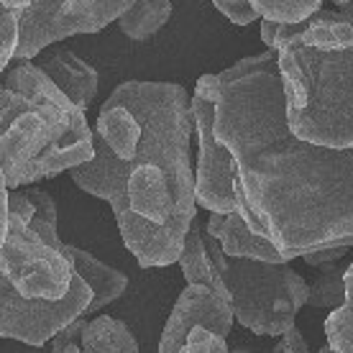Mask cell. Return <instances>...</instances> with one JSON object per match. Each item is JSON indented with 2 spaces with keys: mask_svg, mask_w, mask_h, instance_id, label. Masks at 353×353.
<instances>
[{
  "mask_svg": "<svg viewBox=\"0 0 353 353\" xmlns=\"http://www.w3.org/2000/svg\"><path fill=\"white\" fill-rule=\"evenodd\" d=\"M179 353H230V351L223 338L212 336L210 330H205V327H194Z\"/></svg>",
  "mask_w": 353,
  "mask_h": 353,
  "instance_id": "cb8c5ba5",
  "label": "cell"
},
{
  "mask_svg": "<svg viewBox=\"0 0 353 353\" xmlns=\"http://www.w3.org/2000/svg\"><path fill=\"white\" fill-rule=\"evenodd\" d=\"M136 0H67L62 6V18L70 36L97 34L113 21L125 16Z\"/></svg>",
  "mask_w": 353,
  "mask_h": 353,
  "instance_id": "9a60e30c",
  "label": "cell"
},
{
  "mask_svg": "<svg viewBox=\"0 0 353 353\" xmlns=\"http://www.w3.org/2000/svg\"><path fill=\"white\" fill-rule=\"evenodd\" d=\"M343 10H348V13H353V0L348 3V6H343Z\"/></svg>",
  "mask_w": 353,
  "mask_h": 353,
  "instance_id": "1f68e13d",
  "label": "cell"
},
{
  "mask_svg": "<svg viewBox=\"0 0 353 353\" xmlns=\"http://www.w3.org/2000/svg\"><path fill=\"white\" fill-rule=\"evenodd\" d=\"M215 139L233 157L236 212L287 261L333 243L353 246V151L290 131L274 49L218 74Z\"/></svg>",
  "mask_w": 353,
  "mask_h": 353,
  "instance_id": "6da1fadb",
  "label": "cell"
},
{
  "mask_svg": "<svg viewBox=\"0 0 353 353\" xmlns=\"http://www.w3.org/2000/svg\"><path fill=\"white\" fill-rule=\"evenodd\" d=\"M62 254L70 259L72 272L77 274L82 282L90 287V292H92V302H90L88 307V315L108 307L110 302H115L128 290V276L123 272L108 266L105 261L95 259L85 248L72 246V243H62Z\"/></svg>",
  "mask_w": 353,
  "mask_h": 353,
  "instance_id": "4fadbf2b",
  "label": "cell"
},
{
  "mask_svg": "<svg viewBox=\"0 0 353 353\" xmlns=\"http://www.w3.org/2000/svg\"><path fill=\"white\" fill-rule=\"evenodd\" d=\"M333 3H338V6H341V8H343V6H348V3H351V0H333Z\"/></svg>",
  "mask_w": 353,
  "mask_h": 353,
  "instance_id": "4dcf8cb0",
  "label": "cell"
},
{
  "mask_svg": "<svg viewBox=\"0 0 353 353\" xmlns=\"http://www.w3.org/2000/svg\"><path fill=\"white\" fill-rule=\"evenodd\" d=\"M205 246L230 294L233 318L256 336H282L310 297V284L290 264L228 259L221 243L205 233Z\"/></svg>",
  "mask_w": 353,
  "mask_h": 353,
  "instance_id": "5b68a950",
  "label": "cell"
},
{
  "mask_svg": "<svg viewBox=\"0 0 353 353\" xmlns=\"http://www.w3.org/2000/svg\"><path fill=\"white\" fill-rule=\"evenodd\" d=\"M300 41L318 52H348L353 49V13L348 10H318L302 31Z\"/></svg>",
  "mask_w": 353,
  "mask_h": 353,
  "instance_id": "2e32d148",
  "label": "cell"
},
{
  "mask_svg": "<svg viewBox=\"0 0 353 353\" xmlns=\"http://www.w3.org/2000/svg\"><path fill=\"white\" fill-rule=\"evenodd\" d=\"M282 341L276 343V348H274V353H312L310 351L307 341H305V336L300 333V327L294 325L290 327L287 333H282Z\"/></svg>",
  "mask_w": 353,
  "mask_h": 353,
  "instance_id": "83f0119b",
  "label": "cell"
},
{
  "mask_svg": "<svg viewBox=\"0 0 353 353\" xmlns=\"http://www.w3.org/2000/svg\"><path fill=\"white\" fill-rule=\"evenodd\" d=\"M345 300L325 320V338L333 353H353V264L345 266Z\"/></svg>",
  "mask_w": 353,
  "mask_h": 353,
  "instance_id": "d6986e66",
  "label": "cell"
},
{
  "mask_svg": "<svg viewBox=\"0 0 353 353\" xmlns=\"http://www.w3.org/2000/svg\"><path fill=\"white\" fill-rule=\"evenodd\" d=\"M8 197H10V190L6 185L3 169H0V246L6 241V233H8Z\"/></svg>",
  "mask_w": 353,
  "mask_h": 353,
  "instance_id": "f1b7e54d",
  "label": "cell"
},
{
  "mask_svg": "<svg viewBox=\"0 0 353 353\" xmlns=\"http://www.w3.org/2000/svg\"><path fill=\"white\" fill-rule=\"evenodd\" d=\"M348 248H353L351 243H333V246L318 248V251H312V254H305L302 259H305V264L320 269V266H325V264H338V261L348 254Z\"/></svg>",
  "mask_w": 353,
  "mask_h": 353,
  "instance_id": "4316f807",
  "label": "cell"
},
{
  "mask_svg": "<svg viewBox=\"0 0 353 353\" xmlns=\"http://www.w3.org/2000/svg\"><path fill=\"white\" fill-rule=\"evenodd\" d=\"M39 67L57 85V90L80 110H88L95 103L97 88H100V74H97L95 67H90L74 52L59 46V49L46 54L44 62L39 64Z\"/></svg>",
  "mask_w": 353,
  "mask_h": 353,
  "instance_id": "7c38bea8",
  "label": "cell"
},
{
  "mask_svg": "<svg viewBox=\"0 0 353 353\" xmlns=\"http://www.w3.org/2000/svg\"><path fill=\"white\" fill-rule=\"evenodd\" d=\"M233 320H236L233 307L225 294L210 290V287L187 284L182 294L176 297L174 310L161 330L159 353H179L194 327H205L212 336L225 341L233 327Z\"/></svg>",
  "mask_w": 353,
  "mask_h": 353,
  "instance_id": "9c48e42d",
  "label": "cell"
},
{
  "mask_svg": "<svg viewBox=\"0 0 353 353\" xmlns=\"http://www.w3.org/2000/svg\"><path fill=\"white\" fill-rule=\"evenodd\" d=\"M215 97H218V74H203L190 97L194 133H197V167H194V197L205 210L230 215L236 212L233 194V157L215 139Z\"/></svg>",
  "mask_w": 353,
  "mask_h": 353,
  "instance_id": "52a82bcc",
  "label": "cell"
},
{
  "mask_svg": "<svg viewBox=\"0 0 353 353\" xmlns=\"http://www.w3.org/2000/svg\"><path fill=\"white\" fill-rule=\"evenodd\" d=\"M95 131L85 110L57 90L31 59H13L0 80V169L8 190L88 164Z\"/></svg>",
  "mask_w": 353,
  "mask_h": 353,
  "instance_id": "3957f363",
  "label": "cell"
},
{
  "mask_svg": "<svg viewBox=\"0 0 353 353\" xmlns=\"http://www.w3.org/2000/svg\"><path fill=\"white\" fill-rule=\"evenodd\" d=\"M23 192H26L28 197H31V203H34V218L28 223V228L34 230L46 246L62 251L64 241L59 239V230H57L59 215H57V203L52 200V194L44 192V190H39V187H26Z\"/></svg>",
  "mask_w": 353,
  "mask_h": 353,
  "instance_id": "ffe728a7",
  "label": "cell"
},
{
  "mask_svg": "<svg viewBox=\"0 0 353 353\" xmlns=\"http://www.w3.org/2000/svg\"><path fill=\"white\" fill-rule=\"evenodd\" d=\"M205 233L221 243L223 254L228 259H251V261H266V264H290L276 251L272 241L248 228L246 221L241 218L239 212H230V215L210 212V221L205 225Z\"/></svg>",
  "mask_w": 353,
  "mask_h": 353,
  "instance_id": "8fae6325",
  "label": "cell"
},
{
  "mask_svg": "<svg viewBox=\"0 0 353 353\" xmlns=\"http://www.w3.org/2000/svg\"><path fill=\"white\" fill-rule=\"evenodd\" d=\"M351 151H353V149H351Z\"/></svg>",
  "mask_w": 353,
  "mask_h": 353,
  "instance_id": "836d02e7",
  "label": "cell"
},
{
  "mask_svg": "<svg viewBox=\"0 0 353 353\" xmlns=\"http://www.w3.org/2000/svg\"><path fill=\"white\" fill-rule=\"evenodd\" d=\"M67 0H31L23 13H18V46L13 59H34L52 44L70 39V28L62 18Z\"/></svg>",
  "mask_w": 353,
  "mask_h": 353,
  "instance_id": "30bf717a",
  "label": "cell"
},
{
  "mask_svg": "<svg viewBox=\"0 0 353 353\" xmlns=\"http://www.w3.org/2000/svg\"><path fill=\"white\" fill-rule=\"evenodd\" d=\"M315 353H333V351H330V345H325V348H320V351H315Z\"/></svg>",
  "mask_w": 353,
  "mask_h": 353,
  "instance_id": "d6a6232c",
  "label": "cell"
},
{
  "mask_svg": "<svg viewBox=\"0 0 353 353\" xmlns=\"http://www.w3.org/2000/svg\"><path fill=\"white\" fill-rule=\"evenodd\" d=\"M345 266L325 264L320 266V274L315 282L310 284L307 305L320 310H338L345 300V282H343Z\"/></svg>",
  "mask_w": 353,
  "mask_h": 353,
  "instance_id": "7402d4cb",
  "label": "cell"
},
{
  "mask_svg": "<svg viewBox=\"0 0 353 353\" xmlns=\"http://www.w3.org/2000/svg\"><path fill=\"white\" fill-rule=\"evenodd\" d=\"M80 348L85 353H141L131 327L123 320L108 318V315H100L85 325Z\"/></svg>",
  "mask_w": 353,
  "mask_h": 353,
  "instance_id": "e0dca14e",
  "label": "cell"
},
{
  "mask_svg": "<svg viewBox=\"0 0 353 353\" xmlns=\"http://www.w3.org/2000/svg\"><path fill=\"white\" fill-rule=\"evenodd\" d=\"M276 54L290 131L327 149H353V49L318 52L294 36Z\"/></svg>",
  "mask_w": 353,
  "mask_h": 353,
  "instance_id": "277c9868",
  "label": "cell"
},
{
  "mask_svg": "<svg viewBox=\"0 0 353 353\" xmlns=\"http://www.w3.org/2000/svg\"><path fill=\"white\" fill-rule=\"evenodd\" d=\"M18 46V16L0 6V74L8 70Z\"/></svg>",
  "mask_w": 353,
  "mask_h": 353,
  "instance_id": "603a6c76",
  "label": "cell"
},
{
  "mask_svg": "<svg viewBox=\"0 0 353 353\" xmlns=\"http://www.w3.org/2000/svg\"><path fill=\"white\" fill-rule=\"evenodd\" d=\"M261 21L274 23H302L310 21L323 6V0H248Z\"/></svg>",
  "mask_w": 353,
  "mask_h": 353,
  "instance_id": "44dd1931",
  "label": "cell"
},
{
  "mask_svg": "<svg viewBox=\"0 0 353 353\" xmlns=\"http://www.w3.org/2000/svg\"><path fill=\"white\" fill-rule=\"evenodd\" d=\"M0 274L26 300H62L74 279L70 259L46 246L13 212H8V233L0 246Z\"/></svg>",
  "mask_w": 353,
  "mask_h": 353,
  "instance_id": "8992f818",
  "label": "cell"
},
{
  "mask_svg": "<svg viewBox=\"0 0 353 353\" xmlns=\"http://www.w3.org/2000/svg\"><path fill=\"white\" fill-rule=\"evenodd\" d=\"M230 353H254V351H251V348H243V345H241V348H233Z\"/></svg>",
  "mask_w": 353,
  "mask_h": 353,
  "instance_id": "f546056e",
  "label": "cell"
},
{
  "mask_svg": "<svg viewBox=\"0 0 353 353\" xmlns=\"http://www.w3.org/2000/svg\"><path fill=\"white\" fill-rule=\"evenodd\" d=\"M172 18V0H136L125 16L118 18V26L131 41H146L161 31Z\"/></svg>",
  "mask_w": 353,
  "mask_h": 353,
  "instance_id": "ac0fdd59",
  "label": "cell"
},
{
  "mask_svg": "<svg viewBox=\"0 0 353 353\" xmlns=\"http://www.w3.org/2000/svg\"><path fill=\"white\" fill-rule=\"evenodd\" d=\"M212 6L225 18H230V23H236V26H248L259 18L248 0H212Z\"/></svg>",
  "mask_w": 353,
  "mask_h": 353,
  "instance_id": "484cf974",
  "label": "cell"
},
{
  "mask_svg": "<svg viewBox=\"0 0 353 353\" xmlns=\"http://www.w3.org/2000/svg\"><path fill=\"white\" fill-rule=\"evenodd\" d=\"M90 302L92 292L77 274L62 300H26L0 274V338L44 345L70 323L85 318Z\"/></svg>",
  "mask_w": 353,
  "mask_h": 353,
  "instance_id": "ba28073f",
  "label": "cell"
},
{
  "mask_svg": "<svg viewBox=\"0 0 353 353\" xmlns=\"http://www.w3.org/2000/svg\"><path fill=\"white\" fill-rule=\"evenodd\" d=\"M176 264L185 274L187 284H200V287H210V290L221 292L230 300L228 290H225V282H223L218 266L212 261L210 251L205 246V230L203 225L194 221L190 225L185 236V246H182V254L176 259Z\"/></svg>",
  "mask_w": 353,
  "mask_h": 353,
  "instance_id": "5bb4252c",
  "label": "cell"
},
{
  "mask_svg": "<svg viewBox=\"0 0 353 353\" xmlns=\"http://www.w3.org/2000/svg\"><path fill=\"white\" fill-rule=\"evenodd\" d=\"M85 318H77L74 323L59 330L57 336L52 338V353H85L80 348V336L82 330H85Z\"/></svg>",
  "mask_w": 353,
  "mask_h": 353,
  "instance_id": "d4e9b609",
  "label": "cell"
},
{
  "mask_svg": "<svg viewBox=\"0 0 353 353\" xmlns=\"http://www.w3.org/2000/svg\"><path fill=\"white\" fill-rule=\"evenodd\" d=\"M141 125L136 151L118 159L95 133V157L72 169V182L110 203L115 221L128 212L149 223H176L190 228L197 221L192 167V105L176 82L128 80L110 92Z\"/></svg>",
  "mask_w": 353,
  "mask_h": 353,
  "instance_id": "7a4b0ae2",
  "label": "cell"
}]
</instances>
